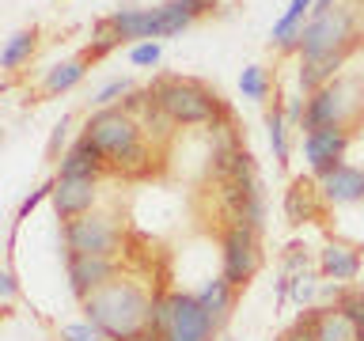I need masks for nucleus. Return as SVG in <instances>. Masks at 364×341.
<instances>
[{
    "instance_id": "1",
    "label": "nucleus",
    "mask_w": 364,
    "mask_h": 341,
    "mask_svg": "<svg viewBox=\"0 0 364 341\" xmlns=\"http://www.w3.org/2000/svg\"><path fill=\"white\" fill-rule=\"evenodd\" d=\"M152 307L156 296H148L141 284L118 277L84 300L87 318L107 334V341H144L152 334Z\"/></svg>"
},
{
    "instance_id": "2",
    "label": "nucleus",
    "mask_w": 364,
    "mask_h": 341,
    "mask_svg": "<svg viewBox=\"0 0 364 341\" xmlns=\"http://www.w3.org/2000/svg\"><path fill=\"white\" fill-rule=\"evenodd\" d=\"M84 133L102 148V156H107V163L114 170H125V175L148 170V148H144V136H141V121H136L133 114L102 107L87 118Z\"/></svg>"
},
{
    "instance_id": "3",
    "label": "nucleus",
    "mask_w": 364,
    "mask_h": 341,
    "mask_svg": "<svg viewBox=\"0 0 364 341\" xmlns=\"http://www.w3.org/2000/svg\"><path fill=\"white\" fill-rule=\"evenodd\" d=\"M159 102V110L167 114L175 125H216L228 118V107L220 102L216 91H209L198 80H182V76H159L148 87Z\"/></svg>"
},
{
    "instance_id": "4",
    "label": "nucleus",
    "mask_w": 364,
    "mask_h": 341,
    "mask_svg": "<svg viewBox=\"0 0 364 341\" xmlns=\"http://www.w3.org/2000/svg\"><path fill=\"white\" fill-rule=\"evenodd\" d=\"M152 334L159 341H213L220 334V326L205 311L198 292H167V296H156Z\"/></svg>"
},
{
    "instance_id": "5",
    "label": "nucleus",
    "mask_w": 364,
    "mask_h": 341,
    "mask_svg": "<svg viewBox=\"0 0 364 341\" xmlns=\"http://www.w3.org/2000/svg\"><path fill=\"white\" fill-rule=\"evenodd\" d=\"M61 239H65V254L114 258L122 250V227L107 212H84L76 220H65Z\"/></svg>"
},
{
    "instance_id": "6",
    "label": "nucleus",
    "mask_w": 364,
    "mask_h": 341,
    "mask_svg": "<svg viewBox=\"0 0 364 341\" xmlns=\"http://www.w3.org/2000/svg\"><path fill=\"white\" fill-rule=\"evenodd\" d=\"M357 38V11L353 8H334L326 16H311L300 27V57H326L338 50H353Z\"/></svg>"
},
{
    "instance_id": "7",
    "label": "nucleus",
    "mask_w": 364,
    "mask_h": 341,
    "mask_svg": "<svg viewBox=\"0 0 364 341\" xmlns=\"http://www.w3.org/2000/svg\"><path fill=\"white\" fill-rule=\"evenodd\" d=\"M224 266L220 273L235 288H247L255 281V273L262 269V243H258V232L255 227H243V224H228L224 227V250H220Z\"/></svg>"
},
{
    "instance_id": "8",
    "label": "nucleus",
    "mask_w": 364,
    "mask_h": 341,
    "mask_svg": "<svg viewBox=\"0 0 364 341\" xmlns=\"http://www.w3.org/2000/svg\"><path fill=\"white\" fill-rule=\"evenodd\" d=\"M65 266H68V288L80 303L87 296H95L99 288H107L118 273V261L114 258H91V254H65Z\"/></svg>"
},
{
    "instance_id": "9",
    "label": "nucleus",
    "mask_w": 364,
    "mask_h": 341,
    "mask_svg": "<svg viewBox=\"0 0 364 341\" xmlns=\"http://www.w3.org/2000/svg\"><path fill=\"white\" fill-rule=\"evenodd\" d=\"M346 148H349V129H346V125L318 129V133H304V159L311 163L315 178H323L326 170H334L338 163H346Z\"/></svg>"
},
{
    "instance_id": "10",
    "label": "nucleus",
    "mask_w": 364,
    "mask_h": 341,
    "mask_svg": "<svg viewBox=\"0 0 364 341\" xmlns=\"http://www.w3.org/2000/svg\"><path fill=\"white\" fill-rule=\"evenodd\" d=\"M53 209L61 220H76L84 212H95L99 186L95 178H53Z\"/></svg>"
},
{
    "instance_id": "11",
    "label": "nucleus",
    "mask_w": 364,
    "mask_h": 341,
    "mask_svg": "<svg viewBox=\"0 0 364 341\" xmlns=\"http://www.w3.org/2000/svg\"><path fill=\"white\" fill-rule=\"evenodd\" d=\"M107 167L110 163H107V156H102V148L91 141L87 133H80L73 141V148L57 159V178H95L99 182V175Z\"/></svg>"
},
{
    "instance_id": "12",
    "label": "nucleus",
    "mask_w": 364,
    "mask_h": 341,
    "mask_svg": "<svg viewBox=\"0 0 364 341\" xmlns=\"http://www.w3.org/2000/svg\"><path fill=\"white\" fill-rule=\"evenodd\" d=\"M360 266H364V250L353 247V243H341V239H330V243L318 250V277L323 281L349 284V281L360 277Z\"/></svg>"
},
{
    "instance_id": "13",
    "label": "nucleus",
    "mask_w": 364,
    "mask_h": 341,
    "mask_svg": "<svg viewBox=\"0 0 364 341\" xmlns=\"http://www.w3.org/2000/svg\"><path fill=\"white\" fill-rule=\"evenodd\" d=\"M341 110H346V95H341V87H338V84L318 87L315 95H307V107H304L300 129H304V133L334 129V125H341Z\"/></svg>"
},
{
    "instance_id": "14",
    "label": "nucleus",
    "mask_w": 364,
    "mask_h": 341,
    "mask_svg": "<svg viewBox=\"0 0 364 341\" xmlns=\"http://www.w3.org/2000/svg\"><path fill=\"white\" fill-rule=\"evenodd\" d=\"M318 190H323L326 205H353L364 197V170L353 163H338L334 170H326L318 178Z\"/></svg>"
},
{
    "instance_id": "15",
    "label": "nucleus",
    "mask_w": 364,
    "mask_h": 341,
    "mask_svg": "<svg viewBox=\"0 0 364 341\" xmlns=\"http://www.w3.org/2000/svg\"><path fill=\"white\" fill-rule=\"evenodd\" d=\"M326 209L323 190H318V178H292V186L284 190V220L289 224H307L315 220L318 212Z\"/></svg>"
},
{
    "instance_id": "16",
    "label": "nucleus",
    "mask_w": 364,
    "mask_h": 341,
    "mask_svg": "<svg viewBox=\"0 0 364 341\" xmlns=\"http://www.w3.org/2000/svg\"><path fill=\"white\" fill-rule=\"evenodd\" d=\"M346 57H349V50H338V53H326V57H300V72H296L300 91L304 95H315L318 87H326L338 68L346 65Z\"/></svg>"
},
{
    "instance_id": "17",
    "label": "nucleus",
    "mask_w": 364,
    "mask_h": 341,
    "mask_svg": "<svg viewBox=\"0 0 364 341\" xmlns=\"http://www.w3.org/2000/svg\"><path fill=\"white\" fill-rule=\"evenodd\" d=\"M235 292H239V288L224 277V273H220V277H213V281H205L201 288H198V300L205 303V311L213 315V323H216V326H224L228 318H232Z\"/></svg>"
},
{
    "instance_id": "18",
    "label": "nucleus",
    "mask_w": 364,
    "mask_h": 341,
    "mask_svg": "<svg viewBox=\"0 0 364 341\" xmlns=\"http://www.w3.org/2000/svg\"><path fill=\"white\" fill-rule=\"evenodd\" d=\"M311 8H315V0H289L284 16H281L277 23H273V42H277L281 50H284V45H289V42L296 38V34H300V27H304V16H307Z\"/></svg>"
},
{
    "instance_id": "19",
    "label": "nucleus",
    "mask_w": 364,
    "mask_h": 341,
    "mask_svg": "<svg viewBox=\"0 0 364 341\" xmlns=\"http://www.w3.org/2000/svg\"><path fill=\"white\" fill-rule=\"evenodd\" d=\"M84 72H87V57H73V61L53 65L50 72H46V91H50V95H61V91L76 87L80 80H84Z\"/></svg>"
},
{
    "instance_id": "20",
    "label": "nucleus",
    "mask_w": 364,
    "mask_h": 341,
    "mask_svg": "<svg viewBox=\"0 0 364 341\" xmlns=\"http://www.w3.org/2000/svg\"><path fill=\"white\" fill-rule=\"evenodd\" d=\"M315 334L318 341H353L357 330L338 315V307H315Z\"/></svg>"
},
{
    "instance_id": "21",
    "label": "nucleus",
    "mask_w": 364,
    "mask_h": 341,
    "mask_svg": "<svg viewBox=\"0 0 364 341\" xmlns=\"http://www.w3.org/2000/svg\"><path fill=\"white\" fill-rule=\"evenodd\" d=\"M34 45H38V31H34V27L31 31H16L8 38L4 53H0V68H8V72H11V68H19L34 53Z\"/></svg>"
},
{
    "instance_id": "22",
    "label": "nucleus",
    "mask_w": 364,
    "mask_h": 341,
    "mask_svg": "<svg viewBox=\"0 0 364 341\" xmlns=\"http://www.w3.org/2000/svg\"><path fill=\"white\" fill-rule=\"evenodd\" d=\"M284 110L277 107V102H273V110L266 114V129H269V148H273V159H277V163L284 167L289 163V129H284Z\"/></svg>"
},
{
    "instance_id": "23",
    "label": "nucleus",
    "mask_w": 364,
    "mask_h": 341,
    "mask_svg": "<svg viewBox=\"0 0 364 341\" xmlns=\"http://www.w3.org/2000/svg\"><path fill=\"white\" fill-rule=\"evenodd\" d=\"M334 307H338V315L346 318L353 330L364 326V288L360 284H346V292H341V300Z\"/></svg>"
},
{
    "instance_id": "24",
    "label": "nucleus",
    "mask_w": 364,
    "mask_h": 341,
    "mask_svg": "<svg viewBox=\"0 0 364 341\" xmlns=\"http://www.w3.org/2000/svg\"><path fill=\"white\" fill-rule=\"evenodd\" d=\"M289 277H292V281H289V296H292V300L300 303V307H311V303H315V296H318V288H323V281H318L311 269L289 273Z\"/></svg>"
},
{
    "instance_id": "25",
    "label": "nucleus",
    "mask_w": 364,
    "mask_h": 341,
    "mask_svg": "<svg viewBox=\"0 0 364 341\" xmlns=\"http://www.w3.org/2000/svg\"><path fill=\"white\" fill-rule=\"evenodd\" d=\"M239 91H243L247 99L262 102V99L269 95V80H266V72H262L258 65H247L243 72H239Z\"/></svg>"
},
{
    "instance_id": "26",
    "label": "nucleus",
    "mask_w": 364,
    "mask_h": 341,
    "mask_svg": "<svg viewBox=\"0 0 364 341\" xmlns=\"http://www.w3.org/2000/svg\"><path fill=\"white\" fill-rule=\"evenodd\" d=\"M61 341H107V334H102L91 318H84V323H65L61 326Z\"/></svg>"
},
{
    "instance_id": "27",
    "label": "nucleus",
    "mask_w": 364,
    "mask_h": 341,
    "mask_svg": "<svg viewBox=\"0 0 364 341\" xmlns=\"http://www.w3.org/2000/svg\"><path fill=\"white\" fill-rule=\"evenodd\" d=\"M133 91V80H110V84H102L99 91H95V107L102 110V107H110V102H118V99H125Z\"/></svg>"
},
{
    "instance_id": "28",
    "label": "nucleus",
    "mask_w": 364,
    "mask_h": 341,
    "mask_svg": "<svg viewBox=\"0 0 364 341\" xmlns=\"http://www.w3.org/2000/svg\"><path fill=\"white\" fill-rule=\"evenodd\" d=\"M281 341H318V334H315V307H307V315H300V323H296Z\"/></svg>"
},
{
    "instance_id": "29",
    "label": "nucleus",
    "mask_w": 364,
    "mask_h": 341,
    "mask_svg": "<svg viewBox=\"0 0 364 341\" xmlns=\"http://www.w3.org/2000/svg\"><path fill=\"white\" fill-rule=\"evenodd\" d=\"M307 266H311V254H307V247L292 243L289 250H284V273H304Z\"/></svg>"
},
{
    "instance_id": "30",
    "label": "nucleus",
    "mask_w": 364,
    "mask_h": 341,
    "mask_svg": "<svg viewBox=\"0 0 364 341\" xmlns=\"http://www.w3.org/2000/svg\"><path fill=\"white\" fill-rule=\"evenodd\" d=\"M46 197H53V182H46V186H38V190L31 193V197H23V205H19V220H27V216L38 209Z\"/></svg>"
},
{
    "instance_id": "31",
    "label": "nucleus",
    "mask_w": 364,
    "mask_h": 341,
    "mask_svg": "<svg viewBox=\"0 0 364 341\" xmlns=\"http://www.w3.org/2000/svg\"><path fill=\"white\" fill-rule=\"evenodd\" d=\"M129 61L133 65H156L159 61V42H141L129 50Z\"/></svg>"
},
{
    "instance_id": "32",
    "label": "nucleus",
    "mask_w": 364,
    "mask_h": 341,
    "mask_svg": "<svg viewBox=\"0 0 364 341\" xmlns=\"http://www.w3.org/2000/svg\"><path fill=\"white\" fill-rule=\"evenodd\" d=\"M65 133H68V118H61L53 125V136H50V148H46V152H50V159L57 156V148H61V141H65Z\"/></svg>"
},
{
    "instance_id": "33",
    "label": "nucleus",
    "mask_w": 364,
    "mask_h": 341,
    "mask_svg": "<svg viewBox=\"0 0 364 341\" xmlns=\"http://www.w3.org/2000/svg\"><path fill=\"white\" fill-rule=\"evenodd\" d=\"M0 296H4V303L11 300V296H16V273H11V269L0 273Z\"/></svg>"
},
{
    "instance_id": "34",
    "label": "nucleus",
    "mask_w": 364,
    "mask_h": 341,
    "mask_svg": "<svg viewBox=\"0 0 364 341\" xmlns=\"http://www.w3.org/2000/svg\"><path fill=\"white\" fill-rule=\"evenodd\" d=\"M338 4L334 0H315V8H311V16H326V11H334Z\"/></svg>"
},
{
    "instance_id": "35",
    "label": "nucleus",
    "mask_w": 364,
    "mask_h": 341,
    "mask_svg": "<svg viewBox=\"0 0 364 341\" xmlns=\"http://www.w3.org/2000/svg\"><path fill=\"white\" fill-rule=\"evenodd\" d=\"M353 341H364V326H360V330H357V337H353Z\"/></svg>"
}]
</instances>
